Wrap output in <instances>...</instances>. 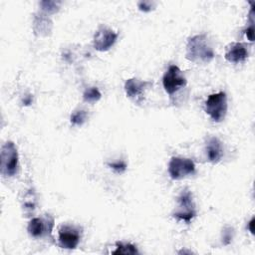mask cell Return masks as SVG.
I'll return each mask as SVG.
<instances>
[{"instance_id":"obj_9","label":"cell","mask_w":255,"mask_h":255,"mask_svg":"<svg viewBox=\"0 0 255 255\" xmlns=\"http://www.w3.org/2000/svg\"><path fill=\"white\" fill-rule=\"evenodd\" d=\"M54 226V219L47 215L45 218L34 217L29 221L27 230L31 237L40 238L46 234H51Z\"/></svg>"},{"instance_id":"obj_7","label":"cell","mask_w":255,"mask_h":255,"mask_svg":"<svg viewBox=\"0 0 255 255\" xmlns=\"http://www.w3.org/2000/svg\"><path fill=\"white\" fill-rule=\"evenodd\" d=\"M81 240V230L75 225L64 224L58 231V244L64 249H75Z\"/></svg>"},{"instance_id":"obj_10","label":"cell","mask_w":255,"mask_h":255,"mask_svg":"<svg viewBox=\"0 0 255 255\" xmlns=\"http://www.w3.org/2000/svg\"><path fill=\"white\" fill-rule=\"evenodd\" d=\"M150 85V82L140 81L136 78H131L126 81L125 92L128 98L134 101H139L142 98L145 89Z\"/></svg>"},{"instance_id":"obj_19","label":"cell","mask_w":255,"mask_h":255,"mask_svg":"<svg viewBox=\"0 0 255 255\" xmlns=\"http://www.w3.org/2000/svg\"><path fill=\"white\" fill-rule=\"evenodd\" d=\"M108 166L111 167L117 173H123L127 169V163L125 161H123V160L109 162Z\"/></svg>"},{"instance_id":"obj_15","label":"cell","mask_w":255,"mask_h":255,"mask_svg":"<svg viewBox=\"0 0 255 255\" xmlns=\"http://www.w3.org/2000/svg\"><path fill=\"white\" fill-rule=\"evenodd\" d=\"M60 5H61V2H59V1L45 0V1L40 2V6H41L42 11L47 15L54 14V13L58 12L59 9H60Z\"/></svg>"},{"instance_id":"obj_5","label":"cell","mask_w":255,"mask_h":255,"mask_svg":"<svg viewBox=\"0 0 255 255\" xmlns=\"http://www.w3.org/2000/svg\"><path fill=\"white\" fill-rule=\"evenodd\" d=\"M186 84L185 77L175 65H170L162 77V86L168 95H173L179 89L185 87Z\"/></svg>"},{"instance_id":"obj_22","label":"cell","mask_w":255,"mask_h":255,"mask_svg":"<svg viewBox=\"0 0 255 255\" xmlns=\"http://www.w3.org/2000/svg\"><path fill=\"white\" fill-rule=\"evenodd\" d=\"M254 221H255V219H254V217H252L251 220L248 222V229L251 232V234H254Z\"/></svg>"},{"instance_id":"obj_12","label":"cell","mask_w":255,"mask_h":255,"mask_svg":"<svg viewBox=\"0 0 255 255\" xmlns=\"http://www.w3.org/2000/svg\"><path fill=\"white\" fill-rule=\"evenodd\" d=\"M205 153L209 162L218 163L223 156V147L221 141L216 136H211L205 144Z\"/></svg>"},{"instance_id":"obj_13","label":"cell","mask_w":255,"mask_h":255,"mask_svg":"<svg viewBox=\"0 0 255 255\" xmlns=\"http://www.w3.org/2000/svg\"><path fill=\"white\" fill-rule=\"evenodd\" d=\"M52 21L45 13H39L34 16L33 30L37 36H49L52 31Z\"/></svg>"},{"instance_id":"obj_6","label":"cell","mask_w":255,"mask_h":255,"mask_svg":"<svg viewBox=\"0 0 255 255\" xmlns=\"http://www.w3.org/2000/svg\"><path fill=\"white\" fill-rule=\"evenodd\" d=\"M194 172L195 164L190 158L173 156L168 163V173L174 180L182 179Z\"/></svg>"},{"instance_id":"obj_20","label":"cell","mask_w":255,"mask_h":255,"mask_svg":"<svg viewBox=\"0 0 255 255\" xmlns=\"http://www.w3.org/2000/svg\"><path fill=\"white\" fill-rule=\"evenodd\" d=\"M154 6H155V3L151 1H139L137 3L138 9L142 12H149L154 8Z\"/></svg>"},{"instance_id":"obj_1","label":"cell","mask_w":255,"mask_h":255,"mask_svg":"<svg viewBox=\"0 0 255 255\" xmlns=\"http://www.w3.org/2000/svg\"><path fill=\"white\" fill-rule=\"evenodd\" d=\"M215 54L205 34L194 35L187 40L186 58L197 64H207L214 58Z\"/></svg>"},{"instance_id":"obj_11","label":"cell","mask_w":255,"mask_h":255,"mask_svg":"<svg viewBox=\"0 0 255 255\" xmlns=\"http://www.w3.org/2000/svg\"><path fill=\"white\" fill-rule=\"evenodd\" d=\"M224 58L227 62L232 64L243 63L248 58V51L243 43H232L227 46Z\"/></svg>"},{"instance_id":"obj_14","label":"cell","mask_w":255,"mask_h":255,"mask_svg":"<svg viewBox=\"0 0 255 255\" xmlns=\"http://www.w3.org/2000/svg\"><path fill=\"white\" fill-rule=\"evenodd\" d=\"M113 254H136L138 250L136 246L127 242H117L116 249L112 252Z\"/></svg>"},{"instance_id":"obj_4","label":"cell","mask_w":255,"mask_h":255,"mask_svg":"<svg viewBox=\"0 0 255 255\" xmlns=\"http://www.w3.org/2000/svg\"><path fill=\"white\" fill-rule=\"evenodd\" d=\"M196 215L195 204L192 193L187 188L182 190L177 197V207L172 213V216L177 220L189 223Z\"/></svg>"},{"instance_id":"obj_16","label":"cell","mask_w":255,"mask_h":255,"mask_svg":"<svg viewBox=\"0 0 255 255\" xmlns=\"http://www.w3.org/2000/svg\"><path fill=\"white\" fill-rule=\"evenodd\" d=\"M83 98H84L85 102L96 103L102 98V94H101V92L99 91V89L97 87H91L90 89H87L84 92Z\"/></svg>"},{"instance_id":"obj_18","label":"cell","mask_w":255,"mask_h":255,"mask_svg":"<svg viewBox=\"0 0 255 255\" xmlns=\"http://www.w3.org/2000/svg\"><path fill=\"white\" fill-rule=\"evenodd\" d=\"M234 236V229L231 226H225L221 232V243L223 245H229Z\"/></svg>"},{"instance_id":"obj_8","label":"cell","mask_w":255,"mask_h":255,"mask_svg":"<svg viewBox=\"0 0 255 255\" xmlns=\"http://www.w3.org/2000/svg\"><path fill=\"white\" fill-rule=\"evenodd\" d=\"M118 33L114 30L106 27L100 26L96 31L93 38L94 48L100 52H106L110 50L114 44L117 42Z\"/></svg>"},{"instance_id":"obj_2","label":"cell","mask_w":255,"mask_h":255,"mask_svg":"<svg viewBox=\"0 0 255 255\" xmlns=\"http://www.w3.org/2000/svg\"><path fill=\"white\" fill-rule=\"evenodd\" d=\"M228 104L225 92H218L208 96L204 103V111L215 123H220L225 119Z\"/></svg>"},{"instance_id":"obj_23","label":"cell","mask_w":255,"mask_h":255,"mask_svg":"<svg viewBox=\"0 0 255 255\" xmlns=\"http://www.w3.org/2000/svg\"><path fill=\"white\" fill-rule=\"evenodd\" d=\"M23 103H24V105H30L31 103H32V98L31 97H28V98H25L24 100H23Z\"/></svg>"},{"instance_id":"obj_21","label":"cell","mask_w":255,"mask_h":255,"mask_svg":"<svg viewBox=\"0 0 255 255\" xmlns=\"http://www.w3.org/2000/svg\"><path fill=\"white\" fill-rule=\"evenodd\" d=\"M245 35L247 37V39L250 41V42H253L254 41V22H251L250 23V26L247 27L245 30Z\"/></svg>"},{"instance_id":"obj_17","label":"cell","mask_w":255,"mask_h":255,"mask_svg":"<svg viewBox=\"0 0 255 255\" xmlns=\"http://www.w3.org/2000/svg\"><path fill=\"white\" fill-rule=\"evenodd\" d=\"M87 118H88L87 112L84 111V110H79V111H76L75 113H73L71 115L70 121H71L72 125L81 127L85 124V122L87 121Z\"/></svg>"},{"instance_id":"obj_3","label":"cell","mask_w":255,"mask_h":255,"mask_svg":"<svg viewBox=\"0 0 255 255\" xmlns=\"http://www.w3.org/2000/svg\"><path fill=\"white\" fill-rule=\"evenodd\" d=\"M19 155L13 141L5 142L1 147V174L6 177H12L18 170Z\"/></svg>"}]
</instances>
